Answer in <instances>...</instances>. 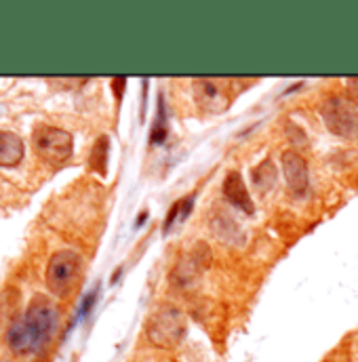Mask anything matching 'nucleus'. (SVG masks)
<instances>
[{"instance_id":"9b49d317","label":"nucleus","mask_w":358,"mask_h":362,"mask_svg":"<svg viewBox=\"0 0 358 362\" xmlns=\"http://www.w3.org/2000/svg\"><path fill=\"white\" fill-rule=\"evenodd\" d=\"M108 148H110V141L105 135H101L97 139V144L93 146V152H91V169L97 171V173H105V165H108Z\"/></svg>"},{"instance_id":"f8f14e48","label":"nucleus","mask_w":358,"mask_h":362,"mask_svg":"<svg viewBox=\"0 0 358 362\" xmlns=\"http://www.w3.org/2000/svg\"><path fill=\"white\" fill-rule=\"evenodd\" d=\"M274 177H276V173H274V165H272L270 160H264V163L255 169V173H253V181H255L262 189H268L270 185L274 183Z\"/></svg>"},{"instance_id":"423d86ee","label":"nucleus","mask_w":358,"mask_h":362,"mask_svg":"<svg viewBox=\"0 0 358 362\" xmlns=\"http://www.w3.org/2000/svg\"><path fill=\"white\" fill-rule=\"evenodd\" d=\"M209 264H211V251L204 243H198L178 264L173 272V282L181 288H187L192 282L200 278V274L209 268Z\"/></svg>"},{"instance_id":"4468645a","label":"nucleus","mask_w":358,"mask_h":362,"mask_svg":"<svg viewBox=\"0 0 358 362\" xmlns=\"http://www.w3.org/2000/svg\"><path fill=\"white\" fill-rule=\"evenodd\" d=\"M125 83H127L125 78H116V81L112 83V85H114V89H116V95H118V97H120V93H122V85H125Z\"/></svg>"},{"instance_id":"f03ea898","label":"nucleus","mask_w":358,"mask_h":362,"mask_svg":"<svg viewBox=\"0 0 358 362\" xmlns=\"http://www.w3.org/2000/svg\"><path fill=\"white\" fill-rule=\"evenodd\" d=\"M32 148L38 154L40 160H45L51 167H62L72 158L74 150V139L68 131L49 127V124H38L32 133Z\"/></svg>"},{"instance_id":"7ed1b4c3","label":"nucleus","mask_w":358,"mask_h":362,"mask_svg":"<svg viewBox=\"0 0 358 362\" xmlns=\"http://www.w3.org/2000/svg\"><path fill=\"white\" fill-rule=\"evenodd\" d=\"M83 276V259L74 251H57L47 266V286L57 297L74 293Z\"/></svg>"},{"instance_id":"39448f33","label":"nucleus","mask_w":358,"mask_h":362,"mask_svg":"<svg viewBox=\"0 0 358 362\" xmlns=\"http://www.w3.org/2000/svg\"><path fill=\"white\" fill-rule=\"evenodd\" d=\"M185 335V316L173 305H163L148 322V337L158 348H175Z\"/></svg>"},{"instance_id":"9d476101","label":"nucleus","mask_w":358,"mask_h":362,"mask_svg":"<svg viewBox=\"0 0 358 362\" xmlns=\"http://www.w3.org/2000/svg\"><path fill=\"white\" fill-rule=\"evenodd\" d=\"M21 158L23 141L11 131H0V167H17Z\"/></svg>"},{"instance_id":"f257e3e1","label":"nucleus","mask_w":358,"mask_h":362,"mask_svg":"<svg viewBox=\"0 0 358 362\" xmlns=\"http://www.w3.org/2000/svg\"><path fill=\"white\" fill-rule=\"evenodd\" d=\"M57 318L59 316L53 301H49L42 295L34 297L25 314L8 327L6 333L8 348L19 356L40 352L51 341L57 329Z\"/></svg>"},{"instance_id":"0eeeda50","label":"nucleus","mask_w":358,"mask_h":362,"mask_svg":"<svg viewBox=\"0 0 358 362\" xmlns=\"http://www.w3.org/2000/svg\"><path fill=\"white\" fill-rule=\"evenodd\" d=\"M194 97L196 103L207 112H221L230 103V93L226 81L198 78L194 81Z\"/></svg>"},{"instance_id":"1a4fd4ad","label":"nucleus","mask_w":358,"mask_h":362,"mask_svg":"<svg viewBox=\"0 0 358 362\" xmlns=\"http://www.w3.org/2000/svg\"><path fill=\"white\" fill-rule=\"evenodd\" d=\"M224 196L234 206H238L241 211H245L247 215H253L255 213V206L251 202V196L247 192V185H245V181H243L238 171H230L228 173V177L224 181Z\"/></svg>"},{"instance_id":"20e7f679","label":"nucleus","mask_w":358,"mask_h":362,"mask_svg":"<svg viewBox=\"0 0 358 362\" xmlns=\"http://www.w3.org/2000/svg\"><path fill=\"white\" fill-rule=\"evenodd\" d=\"M327 129L342 139H358V107L346 95H329L321 105Z\"/></svg>"},{"instance_id":"ddd939ff","label":"nucleus","mask_w":358,"mask_h":362,"mask_svg":"<svg viewBox=\"0 0 358 362\" xmlns=\"http://www.w3.org/2000/svg\"><path fill=\"white\" fill-rule=\"evenodd\" d=\"M348 99L358 107V78H348Z\"/></svg>"},{"instance_id":"6e6552de","label":"nucleus","mask_w":358,"mask_h":362,"mask_svg":"<svg viewBox=\"0 0 358 362\" xmlns=\"http://www.w3.org/2000/svg\"><path fill=\"white\" fill-rule=\"evenodd\" d=\"M282 169H284V177H287L291 194L297 196V198L306 196V192L310 187L306 160L299 154H295V152H284L282 154Z\"/></svg>"}]
</instances>
